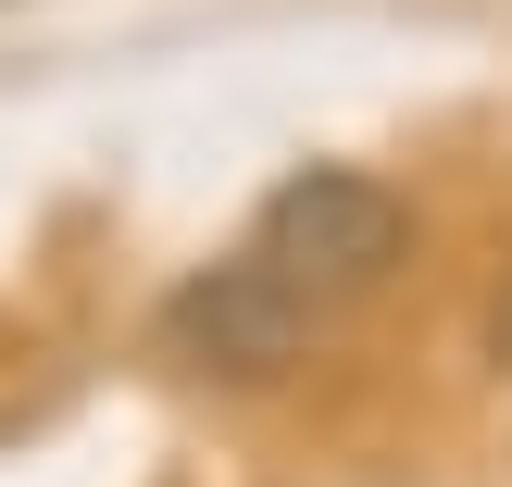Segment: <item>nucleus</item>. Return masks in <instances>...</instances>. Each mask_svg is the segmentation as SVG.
<instances>
[{"label": "nucleus", "instance_id": "1", "mask_svg": "<svg viewBox=\"0 0 512 487\" xmlns=\"http://www.w3.org/2000/svg\"><path fill=\"white\" fill-rule=\"evenodd\" d=\"M238 250H250L288 300L350 313L363 288H388V275H400V250H413V200H400L388 175H363V163H300L288 188L250 213Z\"/></svg>", "mask_w": 512, "mask_h": 487}, {"label": "nucleus", "instance_id": "2", "mask_svg": "<svg viewBox=\"0 0 512 487\" xmlns=\"http://www.w3.org/2000/svg\"><path fill=\"white\" fill-rule=\"evenodd\" d=\"M313 325H325V313H313V300H288L250 250L200 263L188 288L163 300V350H175L188 375H238V388H250V375H288L300 350H313Z\"/></svg>", "mask_w": 512, "mask_h": 487}]
</instances>
